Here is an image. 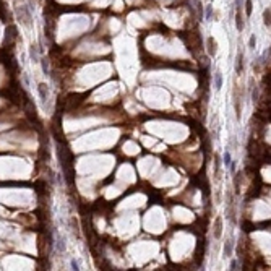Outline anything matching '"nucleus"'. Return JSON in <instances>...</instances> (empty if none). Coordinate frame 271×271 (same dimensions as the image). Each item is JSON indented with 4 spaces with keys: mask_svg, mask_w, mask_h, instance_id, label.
I'll return each mask as SVG.
<instances>
[{
    "mask_svg": "<svg viewBox=\"0 0 271 271\" xmlns=\"http://www.w3.org/2000/svg\"><path fill=\"white\" fill-rule=\"evenodd\" d=\"M231 161H232V158H231V153H229V151H226V153H224V156H222V162H224V166H226V167H229Z\"/></svg>",
    "mask_w": 271,
    "mask_h": 271,
    "instance_id": "nucleus-9",
    "label": "nucleus"
},
{
    "mask_svg": "<svg viewBox=\"0 0 271 271\" xmlns=\"http://www.w3.org/2000/svg\"><path fill=\"white\" fill-rule=\"evenodd\" d=\"M38 93H39V98H41V102L42 104H46V101H47V85L46 83H39V86H38Z\"/></svg>",
    "mask_w": 271,
    "mask_h": 271,
    "instance_id": "nucleus-4",
    "label": "nucleus"
},
{
    "mask_svg": "<svg viewBox=\"0 0 271 271\" xmlns=\"http://www.w3.org/2000/svg\"><path fill=\"white\" fill-rule=\"evenodd\" d=\"M71 266H73V270H80V266H78V261H76V260H71Z\"/></svg>",
    "mask_w": 271,
    "mask_h": 271,
    "instance_id": "nucleus-14",
    "label": "nucleus"
},
{
    "mask_svg": "<svg viewBox=\"0 0 271 271\" xmlns=\"http://www.w3.org/2000/svg\"><path fill=\"white\" fill-rule=\"evenodd\" d=\"M245 11H247V16L252 15V0H245Z\"/></svg>",
    "mask_w": 271,
    "mask_h": 271,
    "instance_id": "nucleus-11",
    "label": "nucleus"
},
{
    "mask_svg": "<svg viewBox=\"0 0 271 271\" xmlns=\"http://www.w3.org/2000/svg\"><path fill=\"white\" fill-rule=\"evenodd\" d=\"M248 46H250V49H255V46H257V39H255V36H250Z\"/></svg>",
    "mask_w": 271,
    "mask_h": 271,
    "instance_id": "nucleus-12",
    "label": "nucleus"
},
{
    "mask_svg": "<svg viewBox=\"0 0 271 271\" xmlns=\"http://www.w3.org/2000/svg\"><path fill=\"white\" fill-rule=\"evenodd\" d=\"M18 16H20V20H21L23 23H25L26 26L31 25V13H29V8L28 7H18Z\"/></svg>",
    "mask_w": 271,
    "mask_h": 271,
    "instance_id": "nucleus-1",
    "label": "nucleus"
},
{
    "mask_svg": "<svg viewBox=\"0 0 271 271\" xmlns=\"http://www.w3.org/2000/svg\"><path fill=\"white\" fill-rule=\"evenodd\" d=\"M209 16H211V7L208 5L206 7V18H209Z\"/></svg>",
    "mask_w": 271,
    "mask_h": 271,
    "instance_id": "nucleus-15",
    "label": "nucleus"
},
{
    "mask_svg": "<svg viewBox=\"0 0 271 271\" xmlns=\"http://www.w3.org/2000/svg\"><path fill=\"white\" fill-rule=\"evenodd\" d=\"M222 234V219L221 218H216V222H214V237L219 239Z\"/></svg>",
    "mask_w": 271,
    "mask_h": 271,
    "instance_id": "nucleus-6",
    "label": "nucleus"
},
{
    "mask_svg": "<svg viewBox=\"0 0 271 271\" xmlns=\"http://www.w3.org/2000/svg\"><path fill=\"white\" fill-rule=\"evenodd\" d=\"M270 18H271L270 8H266V10L263 11V23H265V26H270Z\"/></svg>",
    "mask_w": 271,
    "mask_h": 271,
    "instance_id": "nucleus-10",
    "label": "nucleus"
},
{
    "mask_svg": "<svg viewBox=\"0 0 271 271\" xmlns=\"http://www.w3.org/2000/svg\"><path fill=\"white\" fill-rule=\"evenodd\" d=\"M242 68H243V54H239V55H237V62H236V71H237V75L242 73Z\"/></svg>",
    "mask_w": 271,
    "mask_h": 271,
    "instance_id": "nucleus-8",
    "label": "nucleus"
},
{
    "mask_svg": "<svg viewBox=\"0 0 271 271\" xmlns=\"http://www.w3.org/2000/svg\"><path fill=\"white\" fill-rule=\"evenodd\" d=\"M237 266H239L237 260H232V261H231V270H237Z\"/></svg>",
    "mask_w": 271,
    "mask_h": 271,
    "instance_id": "nucleus-13",
    "label": "nucleus"
},
{
    "mask_svg": "<svg viewBox=\"0 0 271 271\" xmlns=\"http://www.w3.org/2000/svg\"><path fill=\"white\" fill-rule=\"evenodd\" d=\"M232 250H234V240H232V239L226 240L224 250H222V255H224V258H231V257H232Z\"/></svg>",
    "mask_w": 271,
    "mask_h": 271,
    "instance_id": "nucleus-3",
    "label": "nucleus"
},
{
    "mask_svg": "<svg viewBox=\"0 0 271 271\" xmlns=\"http://www.w3.org/2000/svg\"><path fill=\"white\" fill-rule=\"evenodd\" d=\"M236 26L237 31H243V28H245V23L240 15V0H236Z\"/></svg>",
    "mask_w": 271,
    "mask_h": 271,
    "instance_id": "nucleus-2",
    "label": "nucleus"
},
{
    "mask_svg": "<svg viewBox=\"0 0 271 271\" xmlns=\"http://www.w3.org/2000/svg\"><path fill=\"white\" fill-rule=\"evenodd\" d=\"M213 85H214L216 89H221L222 88V73L219 70H216L214 78H213Z\"/></svg>",
    "mask_w": 271,
    "mask_h": 271,
    "instance_id": "nucleus-5",
    "label": "nucleus"
},
{
    "mask_svg": "<svg viewBox=\"0 0 271 271\" xmlns=\"http://www.w3.org/2000/svg\"><path fill=\"white\" fill-rule=\"evenodd\" d=\"M208 54H209V57H214L216 55V46H214V39L213 38H208Z\"/></svg>",
    "mask_w": 271,
    "mask_h": 271,
    "instance_id": "nucleus-7",
    "label": "nucleus"
}]
</instances>
